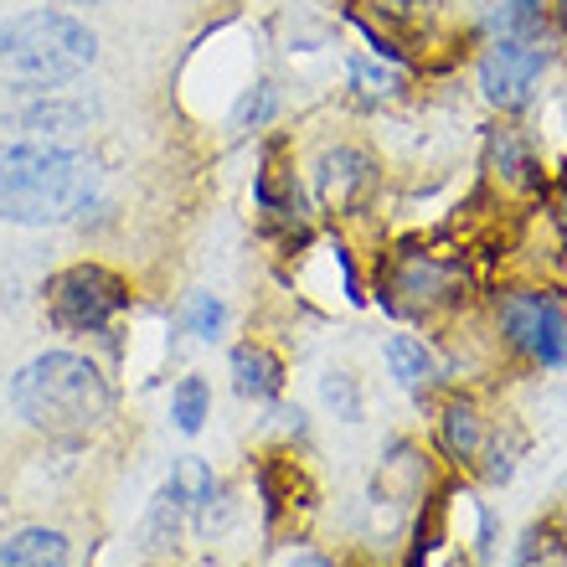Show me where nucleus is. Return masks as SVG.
Wrapping results in <instances>:
<instances>
[{
  "mask_svg": "<svg viewBox=\"0 0 567 567\" xmlns=\"http://www.w3.org/2000/svg\"><path fill=\"white\" fill-rule=\"evenodd\" d=\"M99 171L89 155H78L52 140H16L0 145V223L58 227L93 207Z\"/></svg>",
  "mask_w": 567,
  "mask_h": 567,
  "instance_id": "nucleus-1",
  "label": "nucleus"
},
{
  "mask_svg": "<svg viewBox=\"0 0 567 567\" xmlns=\"http://www.w3.org/2000/svg\"><path fill=\"white\" fill-rule=\"evenodd\" d=\"M11 408L47 439H78L114 408L109 377L78 351H42L11 377Z\"/></svg>",
  "mask_w": 567,
  "mask_h": 567,
  "instance_id": "nucleus-2",
  "label": "nucleus"
},
{
  "mask_svg": "<svg viewBox=\"0 0 567 567\" xmlns=\"http://www.w3.org/2000/svg\"><path fill=\"white\" fill-rule=\"evenodd\" d=\"M99 62V37L68 11H21L0 21V89L58 93Z\"/></svg>",
  "mask_w": 567,
  "mask_h": 567,
  "instance_id": "nucleus-3",
  "label": "nucleus"
},
{
  "mask_svg": "<svg viewBox=\"0 0 567 567\" xmlns=\"http://www.w3.org/2000/svg\"><path fill=\"white\" fill-rule=\"evenodd\" d=\"M130 310V284L104 264H68L62 274H52L47 284V315L58 330L73 336H99L120 315Z\"/></svg>",
  "mask_w": 567,
  "mask_h": 567,
  "instance_id": "nucleus-4",
  "label": "nucleus"
},
{
  "mask_svg": "<svg viewBox=\"0 0 567 567\" xmlns=\"http://www.w3.org/2000/svg\"><path fill=\"white\" fill-rule=\"evenodd\" d=\"M501 326H506L511 346L526 351L542 367H563L567 361V310L563 299L547 289H522L501 305Z\"/></svg>",
  "mask_w": 567,
  "mask_h": 567,
  "instance_id": "nucleus-5",
  "label": "nucleus"
},
{
  "mask_svg": "<svg viewBox=\"0 0 567 567\" xmlns=\"http://www.w3.org/2000/svg\"><path fill=\"white\" fill-rule=\"evenodd\" d=\"M542 73H547V47L537 37H501L480 62V89H485L491 104L522 109L532 104Z\"/></svg>",
  "mask_w": 567,
  "mask_h": 567,
  "instance_id": "nucleus-6",
  "label": "nucleus"
},
{
  "mask_svg": "<svg viewBox=\"0 0 567 567\" xmlns=\"http://www.w3.org/2000/svg\"><path fill=\"white\" fill-rule=\"evenodd\" d=\"M93 109L78 104V99H37V104H27L21 114H11V120H0V130H16V135L27 140H58V135H78V130H89Z\"/></svg>",
  "mask_w": 567,
  "mask_h": 567,
  "instance_id": "nucleus-7",
  "label": "nucleus"
},
{
  "mask_svg": "<svg viewBox=\"0 0 567 567\" xmlns=\"http://www.w3.org/2000/svg\"><path fill=\"white\" fill-rule=\"evenodd\" d=\"M233 388H238V398L274 403V398L284 392V361L258 341L233 346Z\"/></svg>",
  "mask_w": 567,
  "mask_h": 567,
  "instance_id": "nucleus-8",
  "label": "nucleus"
},
{
  "mask_svg": "<svg viewBox=\"0 0 567 567\" xmlns=\"http://www.w3.org/2000/svg\"><path fill=\"white\" fill-rule=\"evenodd\" d=\"M0 567H73V547L52 526H21L0 542Z\"/></svg>",
  "mask_w": 567,
  "mask_h": 567,
  "instance_id": "nucleus-9",
  "label": "nucleus"
},
{
  "mask_svg": "<svg viewBox=\"0 0 567 567\" xmlns=\"http://www.w3.org/2000/svg\"><path fill=\"white\" fill-rule=\"evenodd\" d=\"M367 181H372V165H367V155H357V150H336V155H326V165H320V196L336 202V207L351 202Z\"/></svg>",
  "mask_w": 567,
  "mask_h": 567,
  "instance_id": "nucleus-10",
  "label": "nucleus"
},
{
  "mask_svg": "<svg viewBox=\"0 0 567 567\" xmlns=\"http://www.w3.org/2000/svg\"><path fill=\"white\" fill-rule=\"evenodd\" d=\"M388 367H392V377H398V388H408V392H423L433 382V357L419 336H392Z\"/></svg>",
  "mask_w": 567,
  "mask_h": 567,
  "instance_id": "nucleus-11",
  "label": "nucleus"
},
{
  "mask_svg": "<svg viewBox=\"0 0 567 567\" xmlns=\"http://www.w3.org/2000/svg\"><path fill=\"white\" fill-rule=\"evenodd\" d=\"M439 433H444V449L454 460H475L480 454V413L470 398H454L439 419Z\"/></svg>",
  "mask_w": 567,
  "mask_h": 567,
  "instance_id": "nucleus-12",
  "label": "nucleus"
},
{
  "mask_svg": "<svg viewBox=\"0 0 567 567\" xmlns=\"http://www.w3.org/2000/svg\"><path fill=\"white\" fill-rule=\"evenodd\" d=\"M171 419L181 433H202V423L212 419V388L207 377H181L171 388Z\"/></svg>",
  "mask_w": 567,
  "mask_h": 567,
  "instance_id": "nucleus-13",
  "label": "nucleus"
},
{
  "mask_svg": "<svg viewBox=\"0 0 567 567\" xmlns=\"http://www.w3.org/2000/svg\"><path fill=\"white\" fill-rule=\"evenodd\" d=\"M165 485L176 491V501L186 511H212V501H217V475H212L202 460H181Z\"/></svg>",
  "mask_w": 567,
  "mask_h": 567,
  "instance_id": "nucleus-14",
  "label": "nucleus"
},
{
  "mask_svg": "<svg viewBox=\"0 0 567 567\" xmlns=\"http://www.w3.org/2000/svg\"><path fill=\"white\" fill-rule=\"evenodd\" d=\"M403 295L413 299H449L454 295V269L433 258H408L403 264Z\"/></svg>",
  "mask_w": 567,
  "mask_h": 567,
  "instance_id": "nucleus-15",
  "label": "nucleus"
},
{
  "mask_svg": "<svg viewBox=\"0 0 567 567\" xmlns=\"http://www.w3.org/2000/svg\"><path fill=\"white\" fill-rule=\"evenodd\" d=\"M227 326V305L217 295H192L186 305V330H192L196 341H217Z\"/></svg>",
  "mask_w": 567,
  "mask_h": 567,
  "instance_id": "nucleus-16",
  "label": "nucleus"
},
{
  "mask_svg": "<svg viewBox=\"0 0 567 567\" xmlns=\"http://www.w3.org/2000/svg\"><path fill=\"white\" fill-rule=\"evenodd\" d=\"M320 392H326V403H330V413H336V419L361 423V388H357V377L330 372L326 382H320Z\"/></svg>",
  "mask_w": 567,
  "mask_h": 567,
  "instance_id": "nucleus-17",
  "label": "nucleus"
},
{
  "mask_svg": "<svg viewBox=\"0 0 567 567\" xmlns=\"http://www.w3.org/2000/svg\"><path fill=\"white\" fill-rule=\"evenodd\" d=\"M495 21H501V37H537L542 31V0H506Z\"/></svg>",
  "mask_w": 567,
  "mask_h": 567,
  "instance_id": "nucleus-18",
  "label": "nucleus"
},
{
  "mask_svg": "<svg viewBox=\"0 0 567 567\" xmlns=\"http://www.w3.org/2000/svg\"><path fill=\"white\" fill-rule=\"evenodd\" d=\"M495 161H501V171H506L511 181H526V186H537V161L526 155V145L516 135H501L495 140Z\"/></svg>",
  "mask_w": 567,
  "mask_h": 567,
  "instance_id": "nucleus-19",
  "label": "nucleus"
},
{
  "mask_svg": "<svg viewBox=\"0 0 567 567\" xmlns=\"http://www.w3.org/2000/svg\"><path fill=\"white\" fill-rule=\"evenodd\" d=\"M269 114H274V89L258 83V89L238 104V114H233V130H258V124H269Z\"/></svg>",
  "mask_w": 567,
  "mask_h": 567,
  "instance_id": "nucleus-20",
  "label": "nucleus"
},
{
  "mask_svg": "<svg viewBox=\"0 0 567 567\" xmlns=\"http://www.w3.org/2000/svg\"><path fill=\"white\" fill-rule=\"evenodd\" d=\"M351 78H357L367 93H392V78L388 73H377L372 62H351Z\"/></svg>",
  "mask_w": 567,
  "mask_h": 567,
  "instance_id": "nucleus-21",
  "label": "nucleus"
},
{
  "mask_svg": "<svg viewBox=\"0 0 567 567\" xmlns=\"http://www.w3.org/2000/svg\"><path fill=\"white\" fill-rule=\"evenodd\" d=\"M289 567H330V563L320 553H295V563H289Z\"/></svg>",
  "mask_w": 567,
  "mask_h": 567,
  "instance_id": "nucleus-22",
  "label": "nucleus"
},
{
  "mask_svg": "<svg viewBox=\"0 0 567 567\" xmlns=\"http://www.w3.org/2000/svg\"><path fill=\"white\" fill-rule=\"evenodd\" d=\"M68 6H109V0H68Z\"/></svg>",
  "mask_w": 567,
  "mask_h": 567,
  "instance_id": "nucleus-23",
  "label": "nucleus"
},
{
  "mask_svg": "<svg viewBox=\"0 0 567 567\" xmlns=\"http://www.w3.org/2000/svg\"><path fill=\"white\" fill-rule=\"evenodd\" d=\"M563 227H567V196H563Z\"/></svg>",
  "mask_w": 567,
  "mask_h": 567,
  "instance_id": "nucleus-24",
  "label": "nucleus"
},
{
  "mask_svg": "<svg viewBox=\"0 0 567 567\" xmlns=\"http://www.w3.org/2000/svg\"><path fill=\"white\" fill-rule=\"evenodd\" d=\"M563 27H567V0H563Z\"/></svg>",
  "mask_w": 567,
  "mask_h": 567,
  "instance_id": "nucleus-25",
  "label": "nucleus"
}]
</instances>
